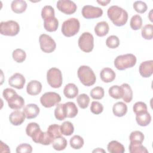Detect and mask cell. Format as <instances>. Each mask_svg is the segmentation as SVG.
I'll return each instance as SVG.
<instances>
[{
  "mask_svg": "<svg viewBox=\"0 0 153 153\" xmlns=\"http://www.w3.org/2000/svg\"><path fill=\"white\" fill-rule=\"evenodd\" d=\"M47 131L51 135V136L54 139H55L58 136H62V133L60 131V126L56 124H54L49 126L47 128Z\"/></svg>",
  "mask_w": 153,
  "mask_h": 153,
  "instance_id": "b9f144b4",
  "label": "cell"
},
{
  "mask_svg": "<svg viewBox=\"0 0 153 153\" xmlns=\"http://www.w3.org/2000/svg\"><path fill=\"white\" fill-rule=\"evenodd\" d=\"M59 27V21L56 17L44 20V27L50 32H55Z\"/></svg>",
  "mask_w": 153,
  "mask_h": 153,
  "instance_id": "d4e9b609",
  "label": "cell"
},
{
  "mask_svg": "<svg viewBox=\"0 0 153 153\" xmlns=\"http://www.w3.org/2000/svg\"><path fill=\"white\" fill-rule=\"evenodd\" d=\"M47 81L48 84L53 88H60L63 82L61 71L56 68H50L47 72Z\"/></svg>",
  "mask_w": 153,
  "mask_h": 153,
  "instance_id": "8992f818",
  "label": "cell"
},
{
  "mask_svg": "<svg viewBox=\"0 0 153 153\" xmlns=\"http://www.w3.org/2000/svg\"><path fill=\"white\" fill-rule=\"evenodd\" d=\"M131 28L134 30H137L140 29L142 25V19L139 14H136L132 16L130 22Z\"/></svg>",
  "mask_w": 153,
  "mask_h": 153,
  "instance_id": "8d00e7d4",
  "label": "cell"
},
{
  "mask_svg": "<svg viewBox=\"0 0 153 153\" xmlns=\"http://www.w3.org/2000/svg\"><path fill=\"white\" fill-rule=\"evenodd\" d=\"M108 151L110 153H123L125 148L121 143L117 140H112L108 144Z\"/></svg>",
  "mask_w": 153,
  "mask_h": 153,
  "instance_id": "484cf974",
  "label": "cell"
},
{
  "mask_svg": "<svg viewBox=\"0 0 153 153\" xmlns=\"http://www.w3.org/2000/svg\"><path fill=\"white\" fill-rule=\"evenodd\" d=\"M90 95L93 99H102L105 95L104 89L101 87H96L90 91Z\"/></svg>",
  "mask_w": 153,
  "mask_h": 153,
  "instance_id": "ab89813d",
  "label": "cell"
},
{
  "mask_svg": "<svg viewBox=\"0 0 153 153\" xmlns=\"http://www.w3.org/2000/svg\"><path fill=\"white\" fill-rule=\"evenodd\" d=\"M60 131L62 134L69 136L73 134L74 127L70 121H65L60 126Z\"/></svg>",
  "mask_w": 153,
  "mask_h": 153,
  "instance_id": "4dcf8cb0",
  "label": "cell"
},
{
  "mask_svg": "<svg viewBox=\"0 0 153 153\" xmlns=\"http://www.w3.org/2000/svg\"><path fill=\"white\" fill-rule=\"evenodd\" d=\"M83 138L79 135H74L70 139V145L74 149H79L84 145Z\"/></svg>",
  "mask_w": 153,
  "mask_h": 153,
  "instance_id": "1f68e13d",
  "label": "cell"
},
{
  "mask_svg": "<svg viewBox=\"0 0 153 153\" xmlns=\"http://www.w3.org/2000/svg\"><path fill=\"white\" fill-rule=\"evenodd\" d=\"M76 100L79 108L81 109H85L89 105L90 97L87 94L82 93L77 96Z\"/></svg>",
  "mask_w": 153,
  "mask_h": 153,
  "instance_id": "74e56055",
  "label": "cell"
},
{
  "mask_svg": "<svg viewBox=\"0 0 153 153\" xmlns=\"http://www.w3.org/2000/svg\"><path fill=\"white\" fill-rule=\"evenodd\" d=\"M129 139L130 142L142 143L144 140V135L142 133V132L140 131H134L130 133Z\"/></svg>",
  "mask_w": 153,
  "mask_h": 153,
  "instance_id": "7bdbcfd3",
  "label": "cell"
},
{
  "mask_svg": "<svg viewBox=\"0 0 153 153\" xmlns=\"http://www.w3.org/2000/svg\"><path fill=\"white\" fill-rule=\"evenodd\" d=\"M39 108L36 104L30 103L26 105L23 109V113L27 119L36 118L39 114Z\"/></svg>",
  "mask_w": 153,
  "mask_h": 153,
  "instance_id": "2e32d148",
  "label": "cell"
},
{
  "mask_svg": "<svg viewBox=\"0 0 153 153\" xmlns=\"http://www.w3.org/2000/svg\"><path fill=\"white\" fill-rule=\"evenodd\" d=\"M26 79L20 73H15L8 79V84L17 89H22L25 84Z\"/></svg>",
  "mask_w": 153,
  "mask_h": 153,
  "instance_id": "5bb4252c",
  "label": "cell"
},
{
  "mask_svg": "<svg viewBox=\"0 0 153 153\" xmlns=\"http://www.w3.org/2000/svg\"><path fill=\"white\" fill-rule=\"evenodd\" d=\"M128 150L130 153H147L148 151L142 145V143L136 142H130Z\"/></svg>",
  "mask_w": 153,
  "mask_h": 153,
  "instance_id": "f546056e",
  "label": "cell"
},
{
  "mask_svg": "<svg viewBox=\"0 0 153 153\" xmlns=\"http://www.w3.org/2000/svg\"><path fill=\"white\" fill-rule=\"evenodd\" d=\"M109 25L105 21L97 23L94 27V32L96 35L99 37H103L106 35L109 32Z\"/></svg>",
  "mask_w": 153,
  "mask_h": 153,
  "instance_id": "cb8c5ba5",
  "label": "cell"
},
{
  "mask_svg": "<svg viewBox=\"0 0 153 153\" xmlns=\"http://www.w3.org/2000/svg\"><path fill=\"white\" fill-rule=\"evenodd\" d=\"M106 45L110 48H116L120 45V39L115 35H111L107 38Z\"/></svg>",
  "mask_w": 153,
  "mask_h": 153,
  "instance_id": "60d3db41",
  "label": "cell"
},
{
  "mask_svg": "<svg viewBox=\"0 0 153 153\" xmlns=\"http://www.w3.org/2000/svg\"><path fill=\"white\" fill-rule=\"evenodd\" d=\"M105 152V151L103 150V149H100V148H98L97 149H95V150H94V151H93V152Z\"/></svg>",
  "mask_w": 153,
  "mask_h": 153,
  "instance_id": "f907efd6",
  "label": "cell"
},
{
  "mask_svg": "<svg viewBox=\"0 0 153 153\" xmlns=\"http://www.w3.org/2000/svg\"><path fill=\"white\" fill-rule=\"evenodd\" d=\"M20 31L19 23L14 20L2 22L0 23V33L2 35L14 36Z\"/></svg>",
  "mask_w": 153,
  "mask_h": 153,
  "instance_id": "52a82bcc",
  "label": "cell"
},
{
  "mask_svg": "<svg viewBox=\"0 0 153 153\" xmlns=\"http://www.w3.org/2000/svg\"><path fill=\"white\" fill-rule=\"evenodd\" d=\"M13 59L17 63L23 62L26 57V54L24 50L21 48H17L13 51Z\"/></svg>",
  "mask_w": 153,
  "mask_h": 153,
  "instance_id": "e575fe53",
  "label": "cell"
},
{
  "mask_svg": "<svg viewBox=\"0 0 153 153\" xmlns=\"http://www.w3.org/2000/svg\"><path fill=\"white\" fill-rule=\"evenodd\" d=\"M80 23L78 19L70 18L63 23L61 31L64 36L71 37L78 33Z\"/></svg>",
  "mask_w": 153,
  "mask_h": 153,
  "instance_id": "5b68a950",
  "label": "cell"
},
{
  "mask_svg": "<svg viewBox=\"0 0 153 153\" xmlns=\"http://www.w3.org/2000/svg\"><path fill=\"white\" fill-rule=\"evenodd\" d=\"M41 17L43 20L55 17L54 8L51 5H45L41 11Z\"/></svg>",
  "mask_w": 153,
  "mask_h": 153,
  "instance_id": "f35d334b",
  "label": "cell"
},
{
  "mask_svg": "<svg viewBox=\"0 0 153 153\" xmlns=\"http://www.w3.org/2000/svg\"><path fill=\"white\" fill-rule=\"evenodd\" d=\"M32 152V147L28 143H21L17 146L16 148L17 153L28 152L30 153Z\"/></svg>",
  "mask_w": 153,
  "mask_h": 153,
  "instance_id": "c3c4849f",
  "label": "cell"
},
{
  "mask_svg": "<svg viewBox=\"0 0 153 153\" xmlns=\"http://www.w3.org/2000/svg\"><path fill=\"white\" fill-rule=\"evenodd\" d=\"M5 100L7 102L8 106L14 110H18L22 108L25 105L24 99L18 95L16 91L13 88H7L2 93Z\"/></svg>",
  "mask_w": 153,
  "mask_h": 153,
  "instance_id": "7a4b0ae2",
  "label": "cell"
},
{
  "mask_svg": "<svg viewBox=\"0 0 153 153\" xmlns=\"http://www.w3.org/2000/svg\"><path fill=\"white\" fill-rule=\"evenodd\" d=\"M78 46L85 53L91 52L94 47V37L88 32L82 33L78 39Z\"/></svg>",
  "mask_w": 153,
  "mask_h": 153,
  "instance_id": "ba28073f",
  "label": "cell"
},
{
  "mask_svg": "<svg viewBox=\"0 0 153 153\" xmlns=\"http://www.w3.org/2000/svg\"><path fill=\"white\" fill-rule=\"evenodd\" d=\"M97 3H99V4H100L102 6H106L111 2V1L110 0H108V1H106V0H105V1H97Z\"/></svg>",
  "mask_w": 153,
  "mask_h": 153,
  "instance_id": "681fc988",
  "label": "cell"
},
{
  "mask_svg": "<svg viewBox=\"0 0 153 153\" xmlns=\"http://www.w3.org/2000/svg\"><path fill=\"white\" fill-rule=\"evenodd\" d=\"M112 112L115 116L122 117L124 116L127 112V106L123 102H117L113 106Z\"/></svg>",
  "mask_w": 153,
  "mask_h": 153,
  "instance_id": "7402d4cb",
  "label": "cell"
},
{
  "mask_svg": "<svg viewBox=\"0 0 153 153\" xmlns=\"http://www.w3.org/2000/svg\"><path fill=\"white\" fill-rule=\"evenodd\" d=\"M65 108L67 118H74L78 114V110L75 103L68 102L65 103Z\"/></svg>",
  "mask_w": 153,
  "mask_h": 153,
  "instance_id": "4316f807",
  "label": "cell"
},
{
  "mask_svg": "<svg viewBox=\"0 0 153 153\" xmlns=\"http://www.w3.org/2000/svg\"><path fill=\"white\" fill-rule=\"evenodd\" d=\"M68 142L66 139L62 136L56 137L52 142L53 148L56 151L64 150L67 146Z\"/></svg>",
  "mask_w": 153,
  "mask_h": 153,
  "instance_id": "83f0119b",
  "label": "cell"
},
{
  "mask_svg": "<svg viewBox=\"0 0 153 153\" xmlns=\"http://www.w3.org/2000/svg\"><path fill=\"white\" fill-rule=\"evenodd\" d=\"M25 115L23 112L16 110L12 112L9 116V121L10 123L14 126L21 125L25 120Z\"/></svg>",
  "mask_w": 153,
  "mask_h": 153,
  "instance_id": "ac0fdd59",
  "label": "cell"
},
{
  "mask_svg": "<svg viewBox=\"0 0 153 153\" xmlns=\"http://www.w3.org/2000/svg\"><path fill=\"white\" fill-rule=\"evenodd\" d=\"M57 9L63 13L71 15L75 13L77 6L75 2L69 0H60L57 2Z\"/></svg>",
  "mask_w": 153,
  "mask_h": 153,
  "instance_id": "4fadbf2b",
  "label": "cell"
},
{
  "mask_svg": "<svg viewBox=\"0 0 153 153\" xmlns=\"http://www.w3.org/2000/svg\"><path fill=\"white\" fill-rule=\"evenodd\" d=\"M91 112L96 115L101 114L103 111V106L102 103L97 101H93L90 106Z\"/></svg>",
  "mask_w": 153,
  "mask_h": 153,
  "instance_id": "bcb514c9",
  "label": "cell"
},
{
  "mask_svg": "<svg viewBox=\"0 0 153 153\" xmlns=\"http://www.w3.org/2000/svg\"><path fill=\"white\" fill-rule=\"evenodd\" d=\"M133 110L136 114H137L145 111H147V106L143 102H137L134 104Z\"/></svg>",
  "mask_w": 153,
  "mask_h": 153,
  "instance_id": "7dc6e473",
  "label": "cell"
},
{
  "mask_svg": "<svg viewBox=\"0 0 153 153\" xmlns=\"http://www.w3.org/2000/svg\"><path fill=\"white\" fill-rule=\"evenodd\" d=\"M139 71L142 77H150L153 73V61L151 60L142 62L139 66Z\"/></svg>",
  "mask_w": 153,
  "mask_h": 153,
  "instance_id": "9a60e30c",
  "label": "cell"
},
{
  "mask_svg": "<svg viewBox=\"0 0 153 153\" xmlns=\"http://www.w3.org/2000/svg\"><path fill=\"white\" fill-rule=\"evenodd\" d=\"M43 131L40 128L39 124L36 123H29L26 128V134L32 139V140L38 143L39 139L42 134Z\"/></svg>",
  "mask_w": 153,
  "mask_h": 153,
  "instance_id": "7c38bea8",
  "label": "cell"
},
{
  "mask_svg": "<svg viewBox=\"0 0 153 153\" xmlns=\"http://www.w3.org/2000/svg\"><path fill=\"white\" fill-rule=\"evenodd\" d=\"M142 36L147 40H151L153 38V25L148 24L142 28Z\"/></svg>",
  "mask_w": 153,
  "mask_h": 153,
  "instance_id": "d590c367",
  "label": "cell"
},
{
  "mask_svg": "<svg viewBox=\"0 0 153 153\" xmlns=\"http://www.w3.org/2000/svg\"><path fill=\"white\" fill-rule=\"evenodd\" d=\"M152 11V10H151V11H150V13H149V20H151V22H152V17H151V16H152V14H151Z\"/></svg>",
  "mask_w": 153,
  "mask_h": 153,
  "instance_id": "816d5d0a",
  "label": "cell"
},
{
  "mask_svg": "<svg viewBox=\"0 0 153 153\" xmlns=\"http://www.w3.org/2000/svg\"><path fill=\"white\" fill-rule=\"evenodd\" d=\"M109 19L117 26H122L126 25L128 20V13L123 8L117 6H111L107 10Z\"/></svg>",
  "mask_w": 153,
  "mask_h": 153,
  "instance_id": "6da1fadb",
  "label": "cell"
},
{
  "mask_svg": "<svg viewBox=\"0 0 153 153\" xmlns=\"http://www.w3.org/2000/svg\"><path fill=\"white\" fill-rule=\"evenodd\" d=\"M78 88L74 83H69L66 84L63 89V94L68 99H74L78 94Z\"/></svg>",
  "mask_w": 153,
  "mask_h": 153,
  "instance_id": "44dd1931",
  "label": "cell"
},
{
  "mask_svg": "<svg viewBox=\"0 0 153 153\" xmlns=\"http://www.w3.org/2000/svg\"><path fill=\"white\" fill-rule=\"evenodd\" d=\"M81 13L85 19H92L101 17L103 15V10L99 7L87 5L82 7Z\"/></svg>",
  "mask_w": 153,
  "mask_h": 153,
  "instance_id": "8fae6325",
  "label": "cell"
},
{
  "mask_svg": "<svg viewBox=\"0 0 153 153\" xmlns=\"http://www.w3.org/2000/svg\"><path fill=\"white\" fill-rule=\"evenodd\" d=\"M54 116L55 118L59 121H62L66 118L65 103L57 104L54 109Z\"/></svg>",
  "mask_w": 153,
  "mask_h": 153,
  "instance_id": "d6a6232c",
  "label": "cell"
},
{
  "mask_svg": "<svg viewBox=\"0 0 153 153\" xmlns=\"http://www.w3.org/2000/svg\"><path fill=\"white\" fill-rule=\"evenodd\" d=\"M42 87V84L39 81L37 80H32L27 84L26 91L29 95L36 96L41 93Z\"/></svg>",
  "mask_w": 153,
  "mask_h": 153,
  "instance_id": "e0dca14e",
  "label": "cell"
},
{
  "mask_svg": "<svg viewBox=\"0 0 153 153\" xmlns=\"http://www.w3.org/2000/svg\"><path fill=\"white\" fill-rule=\"evenodd\" d=\"M136 63V57L133 54H126L118 56L114 60L115 67L120 71H123L133 67Z\"/></svg>",
  "mask_w": 153,
  "mask_h": 153,
  "instance_id": "277c9868",
  "label": "cell"
},
{
  "mask_svg": "<svg viewBox=\"0 0 153 153\" xmlns=\"http://www.w3.org/2000/svg\"><path fill=\"white\" fill-rule=\"evenodd\" d=\"M136 115V120L139 126L145 127L150 124L151 121V116L148 111H145Z\"/></svg>",
  "mask_w": 153,
  "mask_h": 153,
  "instance_id": "ffe728a7",
  "label": "cell"
},
{
  "mask_svg": "<svg viewBox=\"0 0 153 153\" xmlns=\"http://www.w3.org/2000/svg\"><path fill=\"white\" fill-rule=\"evenodd\" d=\"M11 8L14 13L21 14L26 11L27 4L26 1L23 0H14L11 4Z\"/></svg>",
  "mask_w": 153,
  "mask_h": 153,
  "instance_id": "603a6c76",
  "label": "cell"
},
{
  "mask_svg": "<svg viewBox=\"0 0 153 153\" xmlns=\"http://www.w3.org/2000/svg\"><path fill=\"white\" fill-rule=\"evenodd\" d=\"M124 91V95L123 97V100L126 103H129L133 99V91L130 86L126 83L123 84L121 85Z\"/></svg>",
  "mask_w": 153,
  "mask_h": 153,
  "instance_id": "836d02e7",
  "label": "cell"
},
{
  "mask_svg": "<svg viewBox=\"0 0 153 153\" xmlns=\"http://www.w3.org/2000/svg\"><path fill=\"white\" fill-rule=\"evenodd\" d=\"M39 42L41 50L44 53H51L56 50V42L50 35L41 34L39 38Z\"/></svg>",
  "mask_w": 153,
  "mask_h": 153,
  "instance_id": "30bf717a",
  "label": "cell"
},
{
  "mask_svg": "<svg viewBox=\"0 0 153 153\" xmlns=\"http://www.w3.org/2000/svg\"><path fill=\"white\" fill-rule=\"evenodd\" d=\"M133 8L137 13L143 14L146 11L148 7L145 2L142 1H137L133 4Z\"/></svg>",
  "mask_w": 153,
  "mask_h": 153,
  "instance_id": "ee69618b",
  "label": "cell"
},
{
  "mask_svg": "<svg viewBox=\"0 0 153 153\" xmlns=\"http://www.w3.org/2000/svg\"><path fill=\"white\" fill-rule=\"evenodd\" d=\"M77 75L81 82L85 86H91L96 82V75L91 68L88 66H81L78 69Z\"/></svg>",
  "mask_w": 153,
  "mask_h": 153,
  "instance_id": "3957f363",
  "label": "cell"
},
{
  "mask_svg": "<svg viewBox=\"0 0 153 153\" xmlns=\"http://www.w3.org/2000/svg\"><path fill=\"white\" fill-rule=\"evenodd\" d=\"M54 139L51 136V135L47 131L42 133L39 143L44 145H49L52 143Z\"/></svg>",
  "mask_w": 153,
  "mask_h": 153,
  "instance_id": "f6af8a7d",
  "label": "cell"
},
{
  "mask_svg": "<svg viewBox=\"0 0 153 153\" xmlns=\"http://www.w3.org/2000/svg\"><path fill=\"white\" fill-rule=\"evenodd\" d=\"M108 93L109 96L115 99H121L124 95L123 88L119 85L111 86L108 90Z\"/></svg>",
  "mask_w": 153,
  "mask_h": 153,
  "instance_id": "f1b7e54d",
  "label": "cell"
},
{
  "mask_svg": "<svg viewBox=\"0 0 153 153\" xmlns=\"http://www.w3.org/2000/svg\"><path fill=\"white\" fill-rule=\"evenodd\" d=\"M60 101V96L56 92H46L40 98V102L41 105L47 108H51L59 104Z\"/></svg>",
  "mask_w": 153,
  "mask_h": 153,
  "instance_id": "9c48e42d",
  "label": "cell"
},
{
  "mask_svg": "<svg viewBox=\"0 0 153 153\" xmlns=\"http://www.w3.org/2000/svg\"><path fill=\"white\" fill-rule=\"evenodd\" d=\"M100 76L103 82L108 83L112 82L115 79L116 74L111 68H104L100 73Z\"/></svg>",
  "mask_w": 153,
  "mask_h": 153,
  "instance_id": "d6986e66",
  "label": "cell"
}]
</instances>
